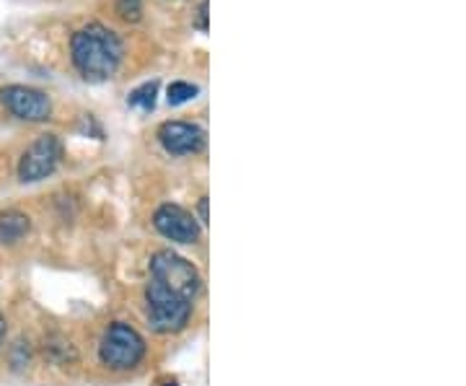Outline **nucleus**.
I'll list each match as a JSON object with an SVG mask.
<instances>
[{
    "mask_svg": "<svg viewBox=\"0 0 466 386\" xmlns=\"http://www.w3.org/2000/svg\"><path fill=\"white\" fill-rule=\"evenodd\" d=\"M116 14L122 21H140V14H143V0H116Z\"/></svg>",
    "mask_w": 466,
    "mask_h": 386,
    "instance_id": "obj_12",
    "label": "nucleus"
},
{
    "mask_svg": "<svg viewBox=\"0 0 466 386\" xmlns=\"http://www.w3.org/2000/svg\"><path fill=\"white\" fill-rule=\"evenodd\" d=\"M73 63L88 81H104L115 76L122 60V45L116 34L101 24H91L73 36Z\"/></svg>",
    "mask_w": 466,
    "mask_h": 386,
    "instance_id": "obj_1",
    "label": "nucleus"
},
{
    "mask_svg": "<svg viewBox=\"0 0 466 386\" xmlns=\"http://www.w3.org/2000/svg\"><path fill=\"white\" fill-rule=\"evenodd\" d=\"M0 101L14 117L26 119V122H45L52 115L50 96L29 86H5L0 91Z\"/></svg>",
    "mask_w": 466,
    "mask_h": 386,
    "instance_id": "obj_6",
    "label": "nucleus"
},
{
    "mask_svg": "<svg viewBox=\"0 0 466 386\" xmlns=\"http://www.w3.org/2000/svg\"><path fill=\"white\" fill-rule=\"evenodd\" d=\"M200 218L202 223H208V198H202L200 200Z\"/></svg>",
    "mask_w": 466,
    "mask_h": 386,
    "instance_id": "obj_13",
    "label": "nucleus"
},
{
    "mask_svg": "<svg viewBox=\"0 0 466 386\" xmlns=\"http://www.w3.org/2000/svg\"><path fill=\"white\" fill-rule=\"evenodd\" d=\"M3 337H5V320H3V314H0V345H3Z\"/></svg>",
    "mask_w": 466,
    "mask_h": 386,
    "instance_id": "obj_14",
    "label": "nucleus"
},
{
    "mask_svg": "<svg viewBox=\"0 0 466 386\" xmlns=\"http://www.w3.org/2000/svg\"><path fill=\"white\" fill-rule=\"evenodd\" d=\"M143 355H146V342L130 324L116 321L101 337L99 358L101 363L109 366L112 371L135 369L143 361Z\"/></svg>",
    "mask_w": 466,
    "mask_h": 386,
    "instance_id": "obj_3",
    "label": "nucleus"
},
{
    "mask_svg": "<svg viewBox=\"0 0 466 386\" xmlns=\"http://www.w3.org/2000/svg\"><path fill=\"white\" fill-rule=\"evenodd\" d=\"M158 137L164 143V148L174 156H184V153H198L205 146V133L198 125L189 122H167Z\"/></svg>",
    "mask_w": 466,
    "mask_h": 386,
    "instance_id": "obj_8",
    "label": "nucleus"
},
{
    "mask_svg": "<svg viewBox=\"0 0 466 386\" xmlns=\"http://www.w3.org/2000/svg\"><path fill=\"white\" fill-rule=\"evenodd\" d=\"M63 158V146L55 135H42L26 148V153L18 161V177L21 182H42L50 177Z\"/></svg>",
    "mask_w": 466,
    "mask_h": 386,
    "instance_id": "obj_5",
    "label": "nucleus"
},
{
    "mask_svg": "<svg viewBox=\"0 0 466 386\" xmlns=\"http://www.w3.org/2000/svg\"><path fill=\"white\" fill-rule=\"evenodd\" d=\"M146 301H148V321L156 332H179L192 314V303L168 293L167 288L153 280L146 290Z\"/></svg>",
    "mask_w": 466,
    "mask_h": 386,
    "instance_id": "obj_4",
    "label": "nucleus"
},
{
    "mask_svg": "<svg viewBox=\"0 0 466 386\" xmlns=\"http://www.w3.org/2000/svg\"><path fill=\"white\" fill-rule=\"evenodd\" d=\"M32 220L29 216L18 213V210H8L0 216V244H16L24 236L29 234Z\"/></svg>",
    "mask_w": 466,
    "mask_h": 386,
    "instance_id": "obj_9",
    "label": "nucleus"
},
{
    "mask_svg": "<svg viewBox=\"0 0 466 386\" xmlns=\"http://www.w3.org/2000/svg\"><path fill=\"white\" fill-rule=\"evenodd\" d=\"M156 94H158V84H143L140 88H135L127 101H130L133 107H140V109L150 112V109L156 107Z\"/></svg>",
    "mask_w": 466,
    "mask_h": 386,
    "instance_id": "obj_10",
    "label": "nucleus"
},
{
    "mask_svg": "<svg viewBox=\"0 0 466 386\" xmlns=\"http://www.w3.org/2000/svg\"><path fill=\"white\" fill-rule=\"evenodd\" d=\"M153 226L158 229V234L177 244H195L200 239V226L179 205H161L153 213Z\"/></svg>",
    "mask_w": 466,
    "mask_h": 386,
    "instance_id": "obj_7",
    "label": "nucleus"
},
{
    "mask_svg": "<svg viewBox=\"0 0 466 386\" xmlns=\"http://www.w3.org/2000/svg\"><path fill=\"white\" fill-rule=\"evenodd\" d=\"M198 91H200L198 86L177 81V84L168 86V104H171V107H179V104H184V101H192L195 96H198Z\"/></svg>",
    "mask_w": 466,
    "mask_h": 386,
    "instance_id": "obj_11",
    "label": "nucleus"
},
{
    "mask_svg": "<svg viewBox=\"0 0 466 386\" xmlns=\"http://www.w3.org/2000/svg\"><path fill=\"white\" fill-rule=\"evenodd\" d=\"M150 275L153 283H158L161 288H167L168 293L179 296L184 301H195V296L200 293V272L198 268L184 259L182 254L164 249V252L153 254L150 259Z\"/></svg>",
    "mask_w": 466,
    "mask_h": 386,
    "instance_id": "obj_2",
    "label": "nucleus"
}]
</instances>
